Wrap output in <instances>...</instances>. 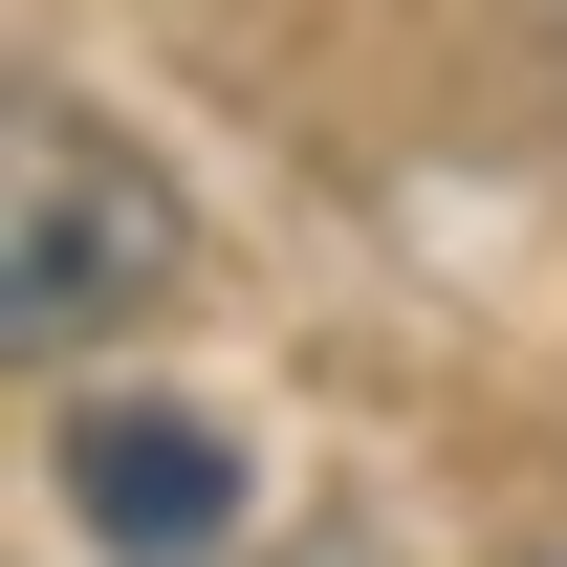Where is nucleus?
<instances>
[{
	"label": "nucleus",
	"mask_w": 567,
	"mask_h": 567,
	"mask_svg": "<svg viewBox=\"0 0 567 567\" xmlns=\"http://www.w3.org/2000/svg\"><path fill=\"white\" fill-rule=\"evenodd\" d=\"M66 524L110 567H218L240 546V436L175 415V393H87L66 415Z\"/></svg>",
	"instance_id": "f03ea898"
},
{
	"label": "nucleus",
	"mask_w": 567,
	"mask_h": 567,
	"mask_svg": "<svg viewBox=\"0 0 567 567\" xmlns=\"http://www.w3.org/2000/svg\"><path fill=\"white\" fill-rule=\"evenodd\" d=\"M175 284H197L175 175H153L132 132H87L66 87H22V262H0V328L66 371V350H110V328H153Z\"/></svg>",
	"instance_id": "f257e3e1"
},
{
	"label": "nucleus",
	"mask_w": 567,
	"mask_h": 567,
	"mask_svg": "<svg viewBox=\"0 0 567 567\" xmlns=\"http://www.w3.org/2000/svg\"><path fill=\"white\" fill-rule=\"evenodd\" d=\"M284 567H371V546H350V524H306V546H284Z\"/></svg>",
	"instance_id": "7ed1b4c3"
},
{
	"label": "nucleus",
	"mask_w": 567,
	"mask_h": 567,
	"mask_svg": "<svg viewBox=\"0 0 567 567\" xmlns=\"http://www.w3.org/2000/svg\"><path fill=\"white\" fill-rule=\"evenodd\" d=\"M524 567H567V546H524Z\"/></svg>",
	"instance_id": "20e7f679"
}]
</instances>
